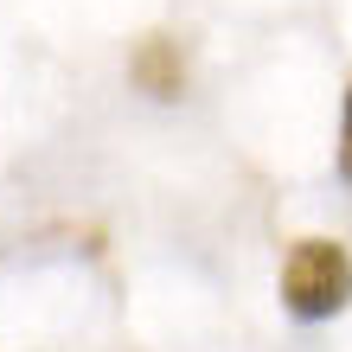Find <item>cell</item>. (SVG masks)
Masks as SVG:
<instances>
[{"mask_svg":"<svg viewBox=\"0 0 352 352\" xmlns=\"http://www.w3.org/2000/svg\"><path fill=\"white\" fill-rule=\"evenodd\" d=\"M352 301V256L333 237H301L282 263V307L295 320H333Z\"/></svg>","mask_w":352,"mask_h":352,"instance_id":"cell-1","label":"cell"},{"mask_svg":"<svg viewBox=\"0 0 352 352\" xmlns=\"http://www.w3.org/2000/svg\"><path fill=\"white\" fill-rule=\"evenodd\" d=\"M129 77L141 90H148L154 102H173V96H186V58H179V45L167 32H148L135 45V58H129Z\"/></svg>","mask_w":352,"mask_h":352,"instance_id":"cell-2","label":"cell"},{"mask_svg":"<svg viewBox=\"0 0 352 352\" xmlns=\"http://www.w3.org/2000/svg\"><path fill=\"white\" fill-rule=\"evenodd\" d=\"M340 173L352 179V90H346V129H340Z\"/></svg>","mask_w":352,"mask_h":352,"instance_id":"cell-3","label":"cell"}]
</instances>
